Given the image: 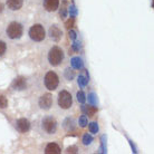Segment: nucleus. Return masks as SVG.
Instances as JSON below:
<instances>
[{
  "mask_svg": "<svg viewBox=\"0 0 154 154\" xmlns=\"http://www.w3.org/2000/svg\"><path fill=\"white\" fill-rule=\"evenodd\" d=\"M28 37L32 42H42L47 37V30L45 26L40 23H36L28 29Z\"/></svg>",
  "mask_w": 154,
  "mask_h": 154,
  "instance_id": "20e7f679",
  "label": "nucleus"
},
{
  "mask_svg": "<svg viewBox=\"0 0 154 154\" xmlns=\"http://www.w3.org/2000/svg\"><path fill=\"white\" fill-rule=\"evenodd\" d=\"M47 36L49 37L53 42H60L63 38V30L58 27L57 25H51L48 29V32H47Z\"/></svg>",
  "mask_w": 154,
  "mask_h": 154,
  "instance_id": "9d476101",
  "label": "nucleus"
},
{
  "mask_svg": "<svg viewBox=\"0 0 154 154\" xmlns=\"http://www.w3.org/2000/svg\"><path fill=\"white\" fill-rule=\"evenodd\" d=\"M25 32V25L19 20H11L5 27V35L10 40H19Z\"/></svg>",
  "mask_w": 154,
  "mask_h": 154,
  "instance_id": "f03ea898",
  "label": "nucleus"
},
{
  "mask_svg": "<svg viewBox=\"0 0 154 154\" xmlns=\"http://www.w3.org/2000/svg\"><path fill=\"white\" fill-rule=\"evenodd\" d=\"M15 128L17 132H19L20 134H26L30 131L31 128V123L28 119H25V117H21V119H18L15 122Z\"/></svg>",
  "mask_w": 154,
  "mask_h": 154,
  "instance_id": "6e6552de",
  "label": "nucleus"
},
{
  "mask_svg": "<svg viewBox=\"0 0 154 154\" xmlns=\"http://www.w3.org/2000/svg\"><path fill=\"white\" fill-rule=\"evenodd\" d=\"M8 107V100L7 97L0 94V109H5V108Z\"/></svg>",
  "mask_w": 154,
  "mask_h": 154,
  "instance_id": "2eb2a0df",
  "label": "nucleus"
},
{
  "mask_svg": "<svg viewBox=\"0 0 154 154\" xmlns=\"http://www.w3.org/2000/svg\"><path fill=\"white\" fill-rule=\"evenodd\" d=\"M44 152L46 154H60L62 153V147L59 146L57 143L51 142V143H48L46 146H45Z\"/></svg>",
  "mask_w": 154,
  "mask_h": 154,
  "instance_id": "ddd939ff",
  "label": "nucleus"
},
{
  "mask_svg": "<svg viewBox=\"0 0 154 154\" xmlns=\"http://www.w3.org/2000/svg\"><path fill=\"white\" fill-rule=\"evenodd\" d=\"M57 105L62 111H68L73 107L74 97L67 89H62L57 95Z\"/></svg>",
  "mask_w": 154,
  "mask_h": 154,
  "instance_id": "39448f33",
  "label": "nucleus"
},
{
  "mask_svg": "<svg viewBox=\"0 0 154 154\" xmlns=\"http://www.w3.org/2000/svg\"><path fill=\"white\" fill-rule=\"evenodd\" d=\"M39 133L45 137L55 136L58 132V121L53 115L42 116L38 123Z\"/></svg>",
  "mask_w": 154,
  "mask_h": 154,
  "instance_id": "f257e3e1",
  "label": "nucleus"
},
{
  "mask_svg": "<svg viewBox=\"0 0 154 154\" xmlns=\"http://www.w3.org/2000/svg\"><path fill=\"white\" fill-rule=\"evenodd\" d=\"M59 0H42V7L44 8V10L49 14L56 12L59 8Z\"/></svg>",
  "mask_w": 154,
  "mask_h": 154,
  "instance_id": "9b49d317",
  "label": "nucleus"
},
{
  "mask_svg": "<svg viewBox=\"0 0 154 154\" xmlns=\"http://www.w3.org/2000/svg\"><path fill=\"white\" fill-rule=\"evenodd\" d=\"M25 5V0H5V7L11 12L20 11Z\"/></svg>",
  "mask_w": 154,
  "mask_h": 154,
  "instance_id": "1a4fd4ad",
  "label": "nucleus"
},
{
  "mask_svg": "<svg viewBox=\"0 0 154 154\" xmlns=\"http://www.w3.org/2000/svg\"><path fill=\"white\" fill-rule=\"evenodd\" d=\"M47 63L51 67H59L62 65L66 58L65 50L63 49L60 46L54 45L51 46L47 51Z\"/></svg>",
  "mask_w": 154,
  "mask_h": 154,
  "instance_id": "7ed1b4c3",
  "label": "nucleus"
},
{
  "mask_svg": "<svg viewBox=\"0 0 154 154\" xmlns=\"http://www.w3.org/2000/svg\"><path fill=\"white\" fill-rule=\"evenodd\" d=\"M53 105H54V98L49 92L44 93L37 100V106L42 111H49L53 107Z\"/></svg>",
  "mask_w": 154,
  "mask_h": 154,
  "instance_id": "0eeeda50",
  "label": "nucleus"
},
{
  "mask_svg": "<svg viewBox=\"0 0 154 154\" xmlns=\"http://www.w3.org/2000/svg\"><path fill=\"white\" fill-rule=\"evenodd\" d=\"M5 9H6V7H5V2H2V1L0 0V15L4 12Z\"/></svg>",
  "mask_w": 154,
  "mask_h": 154,
  "instance_id": "dca6fc26",
  "label": "nucleus"
},
{
  "mask_svg": "<svg viewBox=\"0 0 154 154\" xmlns=\"http://www.w3.org/2000/svg\"><path fill=\"white\" fill-rule=\"evenodd\" d=\"M44 86L48 92H54L59 87L60 84V78L58 76V74L54 70H48L45 75H44V79H42Z\"/></svg>",
  "mask_w": 154,
  "mask_h": 154,
  "instance_id": "423d86ee",
  "label": "nucleus"
},
{
  "mask_svg": "<svg viewBox=\"0 0 154 154\" xmlns=\"http://www.w3.org/2000/svg\"><path fill=\"white\" fill-rule=\"evenodd\" d=\"M7 49H8V45L7 42H5L4 39H0V58L4 57L6 53H7Z\"/></svg>",
  "mask_w": 154,
  "mask_h": 154,
  "instance_id": "4468645a",
  "label": "nucleus"
},
{
  "mask_svg": "<svg viewBox=\"0 0 154 154\" xmlns=\"http://www.w3.org/2000/svg\"><path fill=\"white\" fill-rule=\"evenodd\" d=\"M11 87L16 91H23L27 88V81L23 77H17L12 82Z\"/></svg>",
  "mask_w": 154,
  "mask_h": 154,
  "instance_id": "f8f14e48",
  "label": "nucleus"
}]
</instances>
